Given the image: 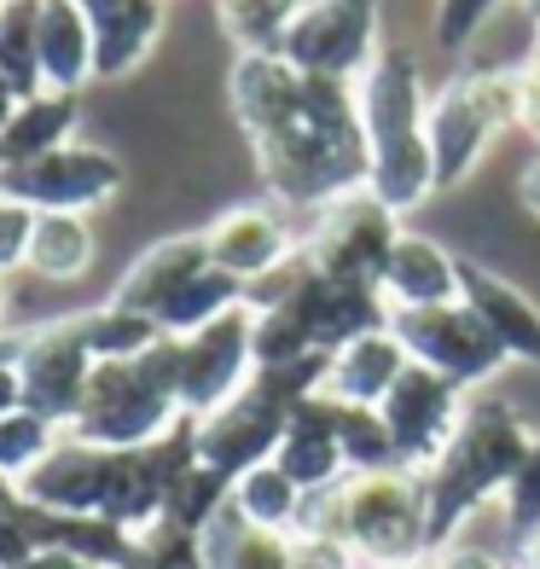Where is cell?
I'll list each match as a JSON object with an SVG mask.
<instances>
[{"mask_svg": "<svg viewBox=\"0 0 540 569\" xmlns=\"http://www.w3.org/2000/svg\"><path fill=\"white\" fill-rule=\"evenodd\" d=\"M523 99H518V64L500 70H453L430 93L424 134H430V163H436V192H453L477 174V163L494 151L506 128H518Z\"/></svg>", "mask_w": 540, "mask_h": 569, "instance_id": "7a4b0ae2", "label": "cell"}, {"mask_svg": "<svg viewBox=\"0 0 540 569\" xmlns=\"http://www.w3.org/2000/svg\"><path fill=\"white\" fill-rule=\"evenodd\" d=\"M518 203H523V210L540 221V158H534V163L518 174Z\"/></svg>", "mask_w": 540, "mask_h": 569, "instance_id": "9a60e30c", "label": "cell"}, {"mask_svg": "<svg viewBox=\"0 0 540 569\" xmlns=\"http://www.w3.org/2000/svg\"><path fill=\"white\" fill-rule=\"evenodd\" d=\"M401 232H407L401 216H390L372 192H354L314 216V232L302 239V262L338 284L383 297V268H390Z\"/></svg>", "mask_w": 540, "mask_h": 569, "instance_id": "3957f363", "label": "cell"}, {"mask_svg": "<svg viewBox=\"0 0 540 569\" xmlns=\"http://www.w3.org/2000/svg\"><path fill=\"white\" fill-rule=\"evenodd\" d=\"M383 0H302L279 59L302 76H343L360 82L383 53Z\"/></svg>", "mask_w": 540, "mask_h": 569, "instance_id": "277c9868", "label": "cell"}, {"mask_svg": "<svg viewBox=\"0 0 540 569\" xmlns=\"http://www.w3.org/2000/svg\"><path fill=\"white\" fill-rule=\"evenodd\" d=\"M360 93V140H367V192L390 216H413L436 198V163H430V88L407 47H383L378 64L354 82Z\"/></svg>", "mask_w": 540, "mask_h": 569, "instance_id": "6da1fadb", "label": "cell"}, {"mask_svg": "<svg viewBox=\"0 0 540 569\" xmlns=\"http://www.w3.org/2000/svg\"><path fill=\"white\" fill-rule=\"evenodd\" d=\"M203 244H210V262L227 273V279H262L273 273L279 262L291 256V227L279 221V210H262V203H250V210H233L221 216L210 232H203Z\"/></svg>", "mask_w": 540, "mask_h": 569, "instance_id": "ba28073f", "label": "cell"}, {"mask_svg": "<svg viewBox=\"0 0 540 569\" xmlns=\"http://www.w3.org/2000/svg\"><path fill=\"white\" fill-rule=\"evenodd\" d=\"M518 99H523L518 128H529V134L540 140V64H518Z\"/></svg>", "mask_w": 540, "mask_h": 569, "instance_id": "5bb4252c", "label": "cell"}, {"mask_svg": "<svg viewBox=\"0 0 540 569\" xmlns=\"http://www.w3.org/2000/svg\"><path fill=\"white\" fill-rule=\"evenodd\" d=\"M383 425H390L396 448L430 453L442 442V430L453 425V383L436 378L430 367H407L401 383L383 396Z\"/></svg>", "mask_w": 540, "mask_h": 569, "instance_id": "30bf717a", "label": "cell"}, {"mask_svg": "<svg viewBox=\"0 0 540 569\" xmlns=\"http://www.w3.org/2000/svg\"><path fill=\"white\" fill-rule=\"evenodd\" d=\"M459 262H466V256L442 250L436 239H424V232H401L390 268H383V302H390V315H401V308L459 302Z\"/></svg>", "mask_w": 540, "mask_h": 569, "instance_id": "9c48e42d", "label": "cell"}, {"mask_svg": "<svg viewBox=\"0 0 540 569\" xmlns=\"http://www.w3.org/2000/svg\"><path fill=\"white\" fill-rule=\"evenodd\" d=\"M390 331L401 338L407 360L413 367H430L436 378L448 383H471L488 378L506 360V349L488 338V326L471 315L466 302H448V308H401L390 315Z\"/></svg>", "mask_w": 540, "mask_h": 569, "instance_id": "5b68a950", "label": "cell"}, {"mask_svg": "<svg viewBox=\"0 0 540 569\" xmlns=\"http://www.w3.org/2000/svg\"><path fill=\"white\" fill-rule=\"evenodd\" d=\"M297 12H302V0H221V23L233 30L244 53H279Z\"/></svg>", "mask_w": 540, "mask_h": 569, "instance_id": "7c38bea8", "label": "cell"}, {"mask_svg": "<svg viewBox=\"0 0 540 569\" xmlns=\"http://www.w3.org/2000/svg\"><path fill=\"white\" fill-rule=\"evenodd\" d=\"M506 0H436L430 12V41L442 47V53H466V47L494 23V12Z\"/></svg>", "mask_w": 540, "mask_h": 569, "instance_id": "4fadbf2b", "label": "cell"}, {"mask_svg": "<svg viewBox=\"0 0 540 569\" xmlns=\"http://www.w3.org/2000/svg\"><path fill=\"white\" fill-rule=\"evenodd\" d=\"M518 506H523L529 517H540V453H534V465H529V482L518 477Z\"/></svg>", "mask_w": 540, "mask_h": 569, "instance_id": "2e32d148", "label": "cell"}, {"mask_svg": "<svg viewBox=\"0 0 540 569\" xmlns=\"http://www.w3.org/2000/svg\"><path fill=\"white\" fill-rule=\"evenodd\" d=\"M407 367H413V360H407V349H401L396 331H372V338L338 349L326 383H331V390H338L349 407H372V401H383V396L396 390Z\"/></svg>", "mask_w": 540, "mask_h": 569, "instance_id": "8fae6325", "label": "cell"}, {"mask_svg": "<svg viewBox=\"0 0 540 569\" xmlns=\"http://www.w3.org/2000/svg\"><path fill=\"white\" fill-rule=\"evenodd\" d=\"M523 7H529V18H534V23H540V0H523Z\"/></svg>", "mask_w": 540, "mask_h": 569, "instance_id": "e0dca14e", "label": "cell"}, {"mask_svg": "<svg viewBox=\"0 0 540 569\" xmlns=\"http://www.w3.org/2000/svg\"><path fill=\"white\" fill-rule=\"evenodd\" d=\"M233 106L256 146L291 134L302 122V70L279 53H244L233 70Z\"/></svg>", "mask_w": 540, "mask_h": 569, "instance_id": "8992f818", "label": "cell"}, {"mask_svg": "<svg viewBox=\"0 0 540 569\" xmlns=\"http://www.w3.org/2000/svg\"><path fill=\"white\" fill-rule=\"evenodd\" d=\"M459 302L488 326V338H494L506 355L540 360V308H534V297L523 291V284L500 279L482 262H459Z\"/></svg>", "mask_w": 540, "mask_h": 569, "instance_id": "52a82bcc", "label": "cell"}]
</instances>
